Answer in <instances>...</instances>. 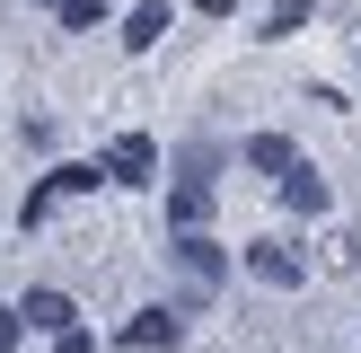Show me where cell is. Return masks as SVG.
Listing matches in <instances>:
<instances>
[{
  "mask_svg": "<svg viewBox=\"0 0 361 353\" xmlns=\"http://www.w3.org/2000/svg\"><path fill=\"white\" fill-rule=\"evenodd\" d=\"M176 335H185L176 309H141L133 327H123V353H133V345H141V353H176Z\"/></svg>",
  "mask_w": 361,
  "mask_h": 353,
  "instance_id": "52a82bcc",
  "label": "cell"
},
{
  "mask_svg": "<svg viewBox=\"0 0 361 353\" xmlns=\"http://www.w3.org/2000/svg\"><path fill=\"white\" fill-rule=\"evenodd\" d=\"M18 335H27V309H9V300H0V353H18Z\"/></svg>",
  "mask_w": 361,
  "mask_h": 353,
  "instance_id": "8fae6325",
  "label": "cell"
},
{
  "mask_svg": "<svg viewBox=\"0 0 361 353\" xmlns=\"http://www.w3.org/2000/svg\"><path fill=\"white\" fill-rule=\"evenodd\" d=\"M247 274H256V282H274V292H300V282H309V265H300V247L291 239H247Z\"/></svg>",
  "mask_w": 361,
  "mask_h": 353,
  "instance_id": "7a4b0ae2",
  "label": "cell"
},
{
  "mask_svg": "<svg viewBox=\"0 0 361 353\" xmlns=\"http://www.w3.org/2000/svg\"><path fill=\"white\" fill-rule=\"evenodd\" d=\"M168 256H176V274H185V282H203V292L229 274V256H221V239H212V229H176V247H168Z\"/></svg>",
  "mask_w": 361,
  "mask_h": 353,
  "instance_id": "3957f363",
  "label": "cell"
},
{
  "mask_svg": "<svg viewBox=\"0 0 361 353\" xmlns=\"http://www.w3.org/2000/svg\"><path fill=\"white\" fill-rule=\"evenodd\" d=\"M159 35H168V0H133V18H123V44H133V53H150Z\"/></svg>",
  "mask_w": 361,
  "mask_h": 353,
  "instance_id": "9c48e42d",
  "label": "cell"
},
{
  "mask_svg": "<svg viewBox=\"0 0 361 353\" xmlns=\"http://www.w3.org/2000/svg\"><path fill=\"white\" fill-rule=\"evenodd\" d=\"M282 203H291V212H300V221H317V212H326V203H335V194H326V176H317V168H309V159H300V168H291V176H282Z\"/></svg>",
  "mask_w": 361,
  "mask_h": 353,
  "instance_id": "ba28073f",
  "label": "cell"
},
{
  "mask_svg": "<svg viewBox=\"0 0 361 353\" xmlns=\"http://www.w3.org/2000/svg\"><path fill=\"white\" fill-rule=\"evenodd\" d=\"M18 309H27V327H44V335L80 327V300H71V292H53V282H44V292H27V300H18Z\"/></svg>",
  "mask_w": 361,
  "mask_h": 353,
  "instance_id": "8992f818",
  "label": "cell"
},
{
  "mask_svg": "<svg viewBox=\"0 0 361 353\" xmlns=\"http://www.w3.org/2000/svg\"><path fill=\"white\" fill-rule=\"evenodd\" d=\"M53 353H97V345H88V327H62V335H53Z\"/></svg>",
  "mask_w": 361,
  "mask_h": 353,
  "instance_id": "7c38bea8",
  "label": "cell"
},
{
  "mask_svg": "<svg viewBox=\"0 0 361 353\" xmlns=\"http://www.w3.org/2000/svg\"><path fill=\"white\" fill-rule=\"evenodd\" d=\"M150 168H159V141L150 133H123L115 150H106V176H115V186H141Z\"/></svg>",
  "mask_w": 361,
  "mask_h": 353,
  "instance_id": "5b68a950",
  "label": "cell"
},
{
  "mask_svg": "<svg viewBox=\"0 0 361 353\" xmlns=\"http://www.w3.org/2000/svg\"><path fill=\"white\" fill-rule=\"evenodd\" d=\"M300 18H309V0H274V9H264V35H291Z\"/></svg>",
  "mask_w": 361,
  "mask_h": 353,
  "instance_id": "30bf717a",
  "label": "cell"
},
{
  "mask_svg": "<svg viewBox=\"0 0 361 353\" xmlns=\"http://www.w3.org/2000/svg\"><path fill=\"white\" fill-rule=\"evenodd\" d=\"M229 150L221 141H194L185 159H176V186H168V229H203L212 221V186H221Z\"/></svg>",
  "mask_w": 361,
  "mask_h": 353,
  "instance_id": "6da1fadb",
  "label": "cell"
},
{
  "mask_svg": "<svg viewBox=\"0 0 361 353\" xmlns=\"http://www.w3.org/2000/svg\"><path fill=\"white\" fill-rule=\"evenodd\" d=\"M194 9H203V18H221V9H229V0H194Z\"/></svg>",
  "mask_w": 361,
  "mask_h": 353,
  "instance_id": "4fadbf2b",
  "label": "cell"
},
{
  "mask_svg": "<svg viewBox=\"0 0 361 353\" xmlns=\"http://www.w3.org/2000/svg\"><path fill=\"white\" fill-rule=\"evenodd\" d=\"M238 159H247L256 176H274V186H282V176L300 168V141H291V133H247V150H238Z\"/></svg>",
  "mask_w": 361,
  "mask_h": 353,
  "instance_id": "277c9868",
  "label": "cell"
}]
</instances>
